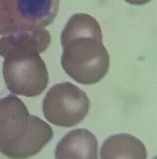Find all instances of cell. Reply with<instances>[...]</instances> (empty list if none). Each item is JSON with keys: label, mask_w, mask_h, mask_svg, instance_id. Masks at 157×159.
<instances>
[{"label": "cell", "mask_w": 157, "mask_h": 159, "mask_svg": "<svg viewBox=\"0 0 157 159\" xmlns=\"http://www.w3.org/2000/svg\"><path fill=\"white\" fill-rule=\"evenodd\" d=\"M100 155L103 159H145L147 153L140 139L127 134H119L109 137L104 142Z\"/></svg>", "instance_id": "obj_8"}, {"label": "cell", "mask_w": 157, "mask_h": 159, "mask_svg": "<svg viewBox=\"0 0 157 159\" xmlns=\"http://www.w3.org/2000/svg\"><path fill=\"white\" fill-rule=\"evenodd\" d=\"M90 107L86 93L68 82L53 86L42 102L43 114L47 120L63 127L80 124L86 116Z\"/></svg>", "instance_id": "obj_4"}, {"label": "cell", "mask_w": 157, "mask_h": 159, "mask_svg": "<svg viewBox=\"0 0 157 159\" xmlns=\"http://www.w3.org/2000/svg\"><path fill=\"white\" fill-rule=\"evenodd\" d=\"M60 0H0V35L44 28L55 20Z\"/></svg>", "instance_id": "obj_3"}, {"label": "cell", "mask_w": 157, "mask_h": 159, "mask_svg": "<svg viewBox=\"0 0 157 159\" xmlns=\"http://www.w3.org/2000/svg\"><path fill=\"white\" fill-rule=\"evenodd\" d=\"M2 74L7 89L15 95L39 96L49 83L45 63L39 54L12 56L4 58Z\"/></svg>", "instance_id": "obj_5"}, {"label": "cell", "mask_w": 157, "mask_h": 159, "mask_svg": "<svg viewBox=\"0 0 157 159\" xmlns=\"http://www.w3.org/2000/svg\"><path fill=\"white\" fill-rule=\"evenodd\" d=\"M51 127L29 114L24 102L16 96L0 98V152L12 159L35 155L51 141Z\"/></svg>", "instance_id": "obj_2"}, {"label": "cell", "mask_w": 157, "mask_h": 159, "mask_svg": "<svg viewBox=\"0 0 157 159\" xmlns=\"http://www.w3.org/2000/svg\"><path fill=\"white\" fill-rule=\"evenodd\" d=\"M127 2L135 5H142L149 2L151 0H125Z\"/></svg>", "instance_id": "obj_9"}, {"label": "cell", "mask_w": 157, "mask_h": 159, "mask_svg": "<svg viewBox=\"0 0 157 159\" xmlns=\"http://www.w3.org/2000/svg\"><path fill=\"white\" fill-rule=\"evenodd\" d=\"M51 42L49 31L44 28H33L4 35L0 38V56L39 54Z\"/></svg>", "instance_id": "obj_6"}, {"label": "cell", "mask_w": 157, "mask_h": 159, "mask_svg": "<svg viewBox=\"0 0 157 159\" xmlns=\"http://www.w3.org/2000/svg\"><path fill=\"white\" fill-rule=\"evenodd\" d=\"M61 42L63 69L75 81L93 84L107 74L110 57L95 18L85 13L72 16L61 33Z\"/></svg>", "instance_id": "obj_1"}, {"label": "cell", "mask_w": 157, "mask_h": 159, "mask_svg": "<svg viewBox=\"0 0 157 159\" xmlns=\"http://www.w3.org/2000/svg\"><path fill=\"white\" fill-rule=\"evenodd\" d=\"M98 143L86 129H75L64 136L55 151L56 159H98Z\"/></svg>", "instance_id": "obj_7"}]
</instances>
